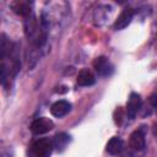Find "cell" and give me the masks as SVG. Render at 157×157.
I'll list each match as a JSON object with an SVG mask.
<instances>
[{
  "mask_svg": "<svg viewBox=\"0 0 157 157\" xmlns=\"http://www.w3.org/2000/svg\"><path fill=\"white\" fill-rule=\"evenodd\" d=\"M54 145L49 139H38L28 148V157H50Z\"/></svg>",
  "mask_w": 157,
  "mask_h": 157,
  "instance_id": "cell-1",
  "label": "cell"
},
{
  "mask_svg": "<svg viewBox=\"0 0 157 157\" xmlns=\"http://www.w3.org/2000/svg\"><path fill=\"white\" fill-rule=\"evenodd\" d=\"M53 128H54L53 120L49 119V118H45V117L38 118V119H36V120L31 124V131H32L34 135L45 134V132L50 131Z\"/></svg>",
  "mask_w": 157,
  "mask_h": 157,
  "instance_id": "cell-2",
  "label": "cell"
},
{
  "mask_svg": "<svg viewBox=\"0 0 157 157\" xmlns=\"http://www.w3.org/2000/svg\"><path fill=\"white\" fill-rule=\"evenodd\" d=\"M93 67L97 71V74L99 76H109L113 74V65L110 64V61L105 58V56H98L97 59H94L93 61Z\"/></svg>",
  "mask_w": 157,
  "mask_h": 157,
  "instance_id": "cell-3",
  "label": "cell"
},
{
  "mask_svg": "<svg viewBox=\"0 0 157 157\" xmlns=\"http://www.w3.org/2000/svg\"><path fill=\"white\" fill-rule=\"evenodd\" d=\"M32 6H33V2L27 1V0H16V1H12L11 2L12 11L15 13L20 15V16L26 17V18L29 17L31 15H33Z\"/></svg>",
  "mask_w": 157,
  "mask_h": 157,
  "instance_id": "cell-4",
  "label": "cell"
},
{
  "mask_svg": "<svg viewBox=\"0 0 157 157\" xmlns=\"http://www.w3.org/2000/svg\"><path fill=\"white\" fill-rule=\"evenodd\" d=\"M141 103H142V102H141L140 94L132 92V93L130 94L129 99H128V103H126V115H128V118L134 119V118L136 117L137 112H139L140 108H141Z\"/></svg>",
  "mask_w": 157,
  "mask_h": 157,
  "instance_id": "cell-5",
  "label": "cell"
},
{
  "mask_svg": "<svg viewBox=\"0 0 157 157\" xmlns=\"http://www.w3.org/2000/svg\"><path fill=\"white\" fill-rule=\"evenodd\" d=\"M129 144H130V147L135 151H141L145 148L146 146V141H145V131L142 128L135 130L131 135H130V139H129Z\"/></svg>",
  "mask_w": 157,
  "mask_h": 157,
  "instance_id": "cell-6",
  "label": "cell"
},
{
  "mask_svg": "<svg viewBox=\"0 0 157 157\" xmlns=\"http://www.w3.org/2000/svg\"><path fill=\"white\" fill-rule=\"evenodd\" d=\"M132 17H134V10L130 9V7L124 9V10L120 12V15L118 16V18L115 20L114 28H115V29H123V28H125V27L131 22Z\"/></svg>",
  "mask_w": 157,
  "mask_h": 157,
  "instance_id": "cell-7",
  "label": "cell"
},
{
  "mask_svg": "<svg viewBox=\"0 0 157 157\" xmlns=\"http://www.w3.org/2000/svg\"><path fill=\"white\" fill-rule=\"evenodd\" d=\"M70 109H71V104L67 101L61 99V101H58V102H55V103L52 104L50 113L54 117H56V118H61V117L66 115L70 112Z\"/></svg>",
  "mask_w": 157,
  "mask_h": 157,
  "instance_id": "cell-8",
  "label": "cell"
},
{
  "mask_svg": "<svg viewBox=\"0 0 157 157\" xmlns=\"http://www.w3.org/2000/svg\"><path fill=\"white\" fill-rule=\"evenodd\" d=\"M77 85L78 86H82V87H87V86H92L94 82H96V77L94 75L92 74L91 70L88 69H82L78 75H77Z\"/></svg>",
  "mask_w": 157,
  "mask_h": 157,
  "instance_id": "cell-9",
  "label": "cell"
},
{
  "mask_svg": "<svg viewBox=\"0 0 157 157\" xmlns=\"http://www.w3.org/2000/svg\"><path fill=\"white\" fill-rule=\"evenodd\" d=\"M123 148H124V142H123V140L120 137H117V136L112 137L108 141L107 146H105L107 152L110 153V155H114V156L115 155H119L123 151Z\"/></svg>",
  "mask_w": 157,
  "mask_h": 157,
  "instance_id": "cell-10",
  "label": "cell"
},
{
  "mask_svg": "<svg viewBox=\"0 0 157 157\" xmlns=\"http://www.w3.org/2000/svg\"><path fill=\"white\" fill-rule=\"evenodd\" d=\"M69 141H70L69 135H66V134H58V135L54 136L53 145H54V147H55L56 150L61 151V150H64V148L66 147V145H67Z\"/></svg>",
  "mask_w": 157,
  "mask_h": 157,
  "instance_id": "cell-11",
  "label": "cell"
}]
</instances>
